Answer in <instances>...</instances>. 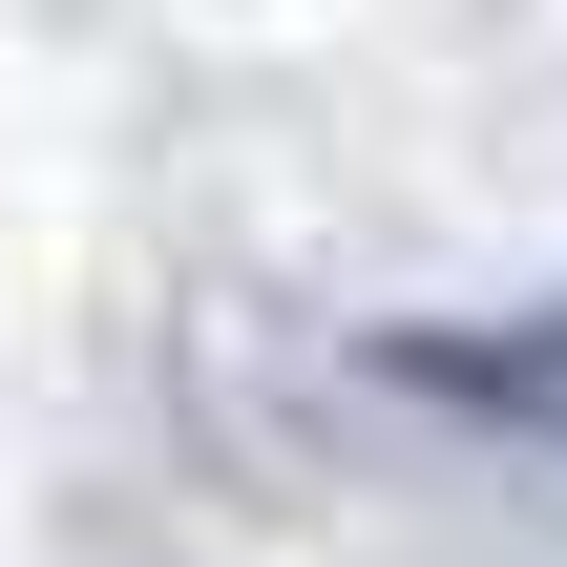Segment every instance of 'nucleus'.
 Masks as SVG:
<instances>
[{"instance_id": "1", "label": "nucleus", "mask_w": 567, "mask_h": 567, "mask_svg": "<svg viewBox=\"0 0 567 567\" xmlns=\"http://www.w3.org/2000/svg\"><path fill=\"white\" fill-rule=\"evenodd\" d=\"M421 379H463V421H505V442H567V316H526V337H442Z\"/></svg>"}]
</instances>
